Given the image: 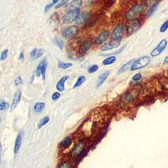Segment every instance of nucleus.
<instances>
[{"instance_id": "nucleus-1", "label": "nucleus", "mask_w": 168, "mask_h": 168, "mask_svg": "<svg viewBox=\"0 0 168 168\" xmlns=\"http://www.w3.org/2000/svg\"><path fill=\"white\" fill-rule=\"evenodd\" d=\"M150 60L151 59L149 56H143L139 58L138 59L134 60V62H133L130 70L131 71H135L146 67L150 63Z\"/></svg>"}, {"instance_id": "nucleus-2", "label": "nucleus", "mask_w": 168, "mask_h": 168, "mask_svg": "<svg viewBox=\"0 0 168 168\" xmlns=\"http://www.w3.org/2000/svg\"><path fill=\"white\" fill-rule=\"evenodd\" d=\"M144 7L143 5L141 4H137L133 6L131 9H129L126 14V18L128 21H132L134 20L143 11Z\"/></svg>"}, {"instance_id": "nucleus-3", "label": "nucleus", "mask_w": 168, "mask_h": 168, "mask_svg": "<svg viewBox=\"0 0 168 168\" xmlns=\"http://www.w3.org/2000/svg\"><path fill=\"white\" fill-rule=\"evenodd\" d=\"M127 28L125 25L120 24L114 28L112 32V39L114 40H121L122 36Z\"/></svg>"}, {"instance_id": "nucleus-4", "label": "nucleus", "mask_w": 168, "mask_h": 168, "mask_svg": "<svg viewBox=\"0 0 168 168\" xmlns=\"http://www.w3.org/2000/svg\"><path fill=\"white\" fill-rule=\"evenodd\" d=\"M78 32V27L76 26H72L64 29L62 32V35L67 39L72 38L77 35Z\"/></svg>"}, {"instance_id": "nucleus-5", "label": "nucleus", "mask_w": 168, "mask_h": 168, "mask_svg": "<svg viewBox=\"0 0 168 168\" xmlns=\"http://www.w3.org/2000/svg\"><path fill=\"white\" fill-rule=\"evenodd\" d=\"M80 14V11H68L65 15H64L62 18V21L64 23H66V24H69L76 21L77 19L78 15Z\"/></svg>"}, {"instance_id": "nucleus-6", "label": "nucleus", "mask_w": 168, "mask_h": 168, "mask_svg": "<svg viewBox=\"0 0 168 168\" xmlns=\"http://www.w3.org/2000/svg\"><path fill=\"white\" fill-rule=\"evenodd\" d=\"M167 45V39H163L162 40H161L160 42L159 43V44L151 51V53H150L151 56L152 57H156L160 55L162 52L164 51V49H166Z\"/></svg>"}, {"instance_id": "nucleus-7", "label": "nucleus", "mask_w": 168, "mask_h": 168, "mask_svg": "<svg viewBox=\"0 0 168 168\" xmlns=\"http://www.w3.org/2000/svg\"><path fill=\"white\" fill-rule=\"evenodd\" d=\"M141 21L137 19L132 20L127 28V32L129 35H132L139 30L141 28Z\"/></svg>"}, {"instance_id": "nucleus-8", "label": "nucleus", "mask_w": 168, "mask_h": 168, "mask_svg": "<svg viewBox=\"0 0 168 168\" xmlns=\"http://www.w3.org/2000/svg\"><path fill=\"white\" fill-rule=\"evenodd\" d=\"M121 40H114L112 39L111 42H110L107 43H105L101 47V51H107L112 50V49L118 47L120 45Z\"/></svg>"}, {"instance_id": "nucleus-9", "label": "nucleus", "mask_w": 168, "mask_h": 168, "mask_svg": "<svg viewBox=\"0 0 168 168\" xmlns=\"http://www.w3.org/2000/svg\"><path fill=\"white\" fill-rule=\"evenodd\" d=\"M109 32L108 30H105L101 32L97 37L95 39V43L97 45H101L105 42L109 37Z\"/></svg>"}, {"instance_id": "nucleus-10", "label": "nucleus", "mask_w": 168, "mask_h": 168, "mask_svg": "<svg viewBox=\"0 0 168 168\" xmlns=\"http://www.w3.org/2000/svg\"><path fill=\"white\" fill-rule=\"evenodd\" d=\"M93 44V42L91 39H88L85 41H84L82 45H80L79 49V53L84 54L91 48Z\"/></svg>"}, {"instance_id": "nucleus-11", "label": "nucleus", "mask_w": 168, "mask_h": 168, "mask_svg": "<svg viewBox=\"0 0 168 168\" xmlns=\"http://www.w3.org/2000/svg\"><path fill=\"white\" fill-rule=\"evenodd\" d=\"M84 149V144L82 142L78 143L76 146L74 147L73 150L72 151V158H76L77 156H79L81 153L82 152Z\"/></svg>"}, {"instance_id": "nucleus-12", "label": "nucleus", "mask_w": 168, "mask_h": 168, "mask_svg": "<svg viewBox=\"0 0 168 168\" xmlns=\"http://www.w3.org/2000/svg\"><path fill=\"white\" fill-rule=\"evenodd\" d=\"M110 74V71L107 70L104 72L103 73L101 74L99 76H98L97 81V83H96V88L98 89L100 87L103 85L104 83V82H105L106 80L107 79V78L108 77Z\"/></svg>"}, {"instance_id": "nucleus-13", "label": "nucleus", "mask_w": 168, "mask_h": 168, "mask_svg": "<svg viewBox=\"0 0 168 168\" xmlns=\"http://www.w3.org/2000/svg\"><path fill=\"white\" fill-rule=\"evenodd\" d=\"M89 16H90V13L88 11H84V12L80 13L78 15L77 19L76 20V22L77 24H82L83 23L88 21Z\"/></svg>"}, {"instance_id": "nucleus-14", "label": "nucleus", "mask_w": 168, "mask_h": 168, "mask_svg": "<svg viewBox=\"0 0 168 168\" xmlns=\"http://www.w3.org/2000/svg\"><path fill=\"white\" fill-rule=\"evenodd\" d=\"M68 78H69V76H68V75H66V76H64L60 78L59 82H57V85H56V89L58 91L60 92L64 91V90L65 89V83L68 79Z\"/></svg>"}, {"instance_id": "nucleus-15", "label": "nucleus", "mask_w": 168, "mask_h": 168, "mask_svg": "<svg viewBox=\"0 0 168 168\" xmlns=\"http://www.w3.org/2000/svg\"><path fill=\"white\" fill-rule=\"evenodd\" d=\"M21 90H17V92L15 93V94H14L13 102L11 103V105L10 108L11 111H13V110L16 108V106L19 103L20 101H21Z\"/></svg>"}, {"instance_id": "nucleus-16", "label": "nucleus", "mask_w": 168, "mask_h": 168, "mask_svg": "<svg viewBox=\"0 0 168 168\" xmlns=\"http://www.w3.org/2000/svg\"><path fill=\"white\" fill-rule=\"evenodd\" d=\"M22 139V133H19L15 139V143H14V153L17 154L19 152L20 150V147L21 145Z\"/></svg>"}, {"instance_id": "nucleus-17", "label": "nucleus", "mask_w": 168, "mask_h": 168, "mask_svg": "<svg viewBox=\"0 0 168 168\" xmlns=\"http://www.w3.org/2000/svg\"><path fill=\"white\" fill-rule=\"evenodd\" d=\"M82 5V0H74L72 1L70 4L68 5L67 10L68 11H76L79 10V8Z\"/></svg>"}, {"instance_id": "nucleus-18", "label": "nucleus", "mask_w": 168, "mask_h": 168, "mask_svg": "<svg viewBox=\"0 0 168 168\" xmlns=\"http://www.w3.org/2000/svg\"><path fill=\"white\" fill-rule=\"evenodd\" d=\"M72 143V139L70 137H66L64 139L60 142V146L62 149H67V148L70 147Z\"/></svg>"}, {"instance_id": "nucleus-19", "label": "nucleus", "mask_w": 168, "mask_h": 168, "mask_svg": "<svg viewBox=\"0 0 168 168\" xmlns=\"http://www.w3.org/2000/svg\"><path fill=\"white\" fill-rule=\"evenodd\" d=\"M159 4H160V1H156L149 8V9L147 11L146 14V17L147 18H150V17L155 13V11H156V9H157Z\"/></svg>"}, {"instance_id": "nucleus-20", "label": "nucleus", "mask_w": 168, "mask_h": 168, "mask_svg": "<svg viewBox=\"0 0 168 168\" xmlns=\"http://www.w3.org/2000/svg\"><path fill=\"white\" fill-rule=\"evenodd\" d=\"M133 62H134V60H129V62H127V63H126L125 65H123L119 69V70L118 71V74H123V73H124V72H126V71L128 70L129 68H130V66H131V65H132Z\"/></svg>"}, {"instance_id": "nucleus-21", "label": "nucleus", "mask_w": 168, "mask_h": 168, "mask_svg": "<svg viewBox=\"0 0 168 168\" xmlns=\"http://www.w3.org/2000/svg\"><path fill=\"white\" fill-rule=\"evenodd\" d=\"M116 57L115 56H111L106 58V59L103 61V65L104 66H108L112 65L113 63L116 62Z\"/></svg>"}, {"instance_id": "nucleus-22", "label": "nucleus", "mask_w": 168, "mask_h": 168, "mask_svg": "<svg viewBox=\"0 0 168 168\" xmlns=\"http://www.w3.org/2000/svg\"><path fill=\"white\" fill-rule=\"evenodd\" d=\"M45 103H37L34 105V111L36 113H40L43 111V110L45 108Z\"/></svg>"}, {"instance_id": "nucleus-23", "label": "nucleus", "mask_w": 168, "mask_h": 168, "mask_svg": "<svg viewBox=\"0 0 168 168\" xmlns=\"http://www.w3.org/2000/svg\"><path fill=\"white\" fill-rule=\"evenodd\" d=\"M46 62L45 59H43L40 63L38 65L37 67V70H36V76L37 77H39L40 76H42V71L43 69V66H44L45 63Z\"/></svg>"}, {"instance_id": "nucleus-24", "label": "nucleus", "mask_w": 168, "mask_h": 168, "mask_svg": "<svg viewBox=\"0 0 168 168\" xmlns=\"http://www.w3.org/2000/svg\"><path fill=\"white\" fill-rule=\"evenodd\" d=\"M53 43L55 45L59 47L60 49H62L64 47V42L61 39L59 38V37H55L53 40Z\"/></svg>"}, {"instance_id": "nucleus-25", "label": "nucleus", "mask_w": 168, "mask_h": 168, "mask_svg": "<svg viewBox=\"0 0 168 168\" xmlns=\"http://www.w3.org/2000/svg\"><path fill=\"white\" fill-rule=\"evenodd\" d=\"M72 65H73V64L70 62H63L60 61L58 63V66H59V68L63 69V70H65V69H67L68 68L71 67Z\"/></svg>"}, {"instance_id": "nucleus-26", "label": "nucleus", "mask_w": 168, "mask_h": 168, "mask_svg": "<svg viewBox=\"0 0 168 168\" xmlns=\"http://www.w3.org/2000/svg\"><path fill=\"white\" fill-rule=\"evenodd\" d=\"M85 80H86V78L84 76H80L79 78H78L76 83L74 84V88H78V87H80V85H82V84L83 83V82H85Z\"/></svg>"}, {"instance_id": "nucleus-27", "label": "nucleus", "mask_w": 168, "mask_h": 168, "mask_svg": "<svg viewBox=\"0 0 168 168\" xmlns=\"http://www.w3.org/2000/svg\"><path fill=\"white\" fill-rule=\"evenodd\" d=\"M49 118L48 116L43 118L42 119L39 121V123L38 125V129H41L42 127L45 126L46 124L49 122Z\"/></svg>"}, {"instance_id": "nucleus-28", "label": "nucleus", "mask_w": 168, "mask_h": 168, "mask_svg": "<svg viewBox=\"0 0 168 168\" xmlns=\"http://www.w3.org/2000/svg\"><path fill=\"white\" fill-rule=\"evenodd\" d=\"M9 108L8 103L5 102V101L1 100L0 101V111H5Z\"/></svg>"}, {"instance_id": "nucleus-29", "label": "nucleus", "mask_w": 168, "mask_h": 168, "mask_svg": "<svg viewBox=\"0 0 168 168\" xmlns=\"http://www.w3.org/2000/svg\"><path fill=\"white\" fill-rule=\"evenodd\" d=\"M168 29V20L166 21H165L163 24L162 25V27L160 28V32L161 33H164Z\"/></svg>"}, {"instance_id": "nucleus-30", "label": "nucleus", "mask_w": 168, "mask_h": 168, "mask_svg": "<svg viewBox=\"0 0 168 168\" xmlns=\"http://www.w3.org/2000/svg\"><path fill=\"white\" fill-rule=\"evenodd\" d=\"M98 69V66L97 65H92L91 66H90L88 68V72L90 74H93V73H95V72H96Z\"/></svg>"}, {"instance_id": "nucleus-31", "label": "nucleus", "mask_w": 168, "mask_h": 168, "mask_svg": "<svg viewBox=\"0 0 168 168\" xmlns=\"http://www.w3.org/2000/svg\"><path fill=\"white\" fill-rule=\"evenodd\" d=\"M141 79H142V75L141 73L136 74L132 77V80L133 82H138V81H140Z\"/></svg>"}, {"instance_id": "nucleus-32", "label": "nucleus", "mask_w": 168, "mask_h": 168, "mask_svg": "<svg viewBox=\"0 0 168 168\" xmlns=\"http://www.w3.org/2000/svg\"><path fill=\"white\" fill-rule=\"evenodd\" d=\"M7 55H8V50L5 49V50L2 52L1 55H0V60H5L7 58Z\"/></svg>"}, {"instance_id": "nucleus-33", "label": "nucleus", "mask_w": 168, "mask_h": 168, "mask_svg": "<svg viewBox=\"0 0 168 168\" xmlns=\"http://www.w3.org/2000/svg\"><path fill=\"white\" fill-rule=\"evenodd\" d=\"M68 1V0H60V2L56 6H55V8L56 9H59L60 8V7H62V5H64L65 4H66V3H67Z\"/></svg>"}, {"instance_id": "nucleus-34", "label": "nucleus", "mask_w": 168, "mask_h": 168, "mask_svg": "<svg viewBox=\"0 0 168 168\" xmlns=\"http://www.w3.org/2000/svg\"><path fill=\"white\" fill-rule=\"evenodd\" d=\"M60 97V94L59 92H55L52 95V99L53 101H56L57 99H59Z\"/></svg>"}, {"instance_id": "nucleus-35", "label": "nucleus", "mask_w": 168, "mask_h": 168, "mask_svg": "<svg viewBox=\"0 0 168 168\" xmlns=\"http://www.w3.org/2000/svg\"><path fill=\"white\" fill-rule=\"evenodd\" d=\"M43 52H44V50H43V49H42L37 50V53H36V55L35 57V59H37V58L41 57L43 55Z\"/></svg>"}, {"instance_id": "nucleus-36", "label": "nucleus", "mask_w": 168, "mask_h": 168, "mask_svg": "<svg viewBox=\"0 0 168 168\" xmlns=\"http://www.w3.org/2000/svg\"><path fill=\"white\" fill-rule=\"evenodd\" d=\"M59 168H71V164L69 162H64L60 165Z\"/></svg>"}, {"instance_id": "nucleus-37", "label": "nucleus", "mask_w": 168, "mask_h": 168, "mask_svg": "<svg viewBox=\"0 0 168 168\" xmlns=\"http://www.w3.org/2000/svg\"><path fill=\"white\" fill-rule=\"evenodd\" d=\"M14 83H15L16 85H21V84L22 83V80L21 77H18L16 78L15 81H14Z\"/></svg>"}, {"instance_id": "nucleus-38", "label": "nucleus", "mask_w": 168, "mask_h": 168, "mask_svg": "<svg viewBox=\"0 0 168 168\" xmlns=\"http://www.w3.org/2000/svg\"><path fill=\"white\" fill-rule=\"evenodd\" d=\"M53 5H54L53 4H47V5H45V9H44L45 12H47V11L53 6Z\"/></svg>"}, {"instance_id": "nucleus-39", "label": "nucleus", "mask_w": 168, "mask_h": 168, "mask_svg": "<svg viewBox=\"0 0 168 168\" xmlns=\"http://www.w3.org/2000/svg\"><path fill=\"white\" fill-rule=\"evenodd\" d=\"M37 51V49H33L31 53H30V56H31V57H32V58H35V57H36V55Z\"/></svg>"}, {"instance_id": "nucleus-40", "label": "nucleus", "mask_w": 168, "mask_h": 168, "mask_svg": "<svg viewBox=\"0 0 168 168\" xmlns=\"http://www.w3.org/2000/svg\"><path fill=\"white\" fill-rule=\"evenodd\" d=\"M19 58V59H20V60H24V53H22V52H21V53H20Z\"/></svg>"}, {"instance_id": "nucleus-41", "label": "nucleus", "mask_w": 168, "mask_h": 168, "mask_svg": "<svg viewBox=\"0 0 168 168\" xmlns=\"http://www.w3.org/2000/svg\"><path fill=\"white\" fill-rule=\"evenodd\" d=\"M1 154H2V146L1 144L0 143V162H1Z\"/></svg>"}, {"instance_id": "nucleus-42", "label": "nucleus", "mask_w": 168, "mask_h": 168, "mask_svg": "<svg viewBox=\"0 0 168 168\" xmlns=\"http://www.w3.org/2000/svg\"><path fill=\"white\" fill-rule=\"evenodd\" d=\"M164 63V64H168V56L166 57V58H165Z\"/></svg>"}, {"instance_id": "nucleus-43", "label": "nucleus", "mask_w": 168, "mask_h": 168, "mask_svg": "<svg viewBox=\"0 0 168 168\" xmlns=\"http://www.w3.org/2000/svg\"><path fill=\"white\" fill-rule=\"evenodd\" d=\"M59 1H60V0H53V4H57V3Z\"/></svg>"}, {"instance_id": "nucleus-44", "label": "nucleus", "mask_w": 168, "mask_h": 168, "mask_svg": "<svg viewBox=\"0 0 168 168\" xmlns=\"http://www.w3.org/2000/svg\"><path fill=\"white\" fill-rule=\"evenodd\" d=\"M0 121H1V118H0Z\"/></svg>"}]
</instances>
